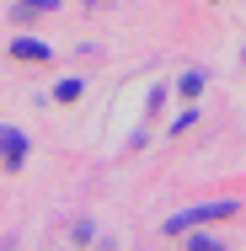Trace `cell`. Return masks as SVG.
<instances>
[{"instance_id":"cell-4","label":"cell","mask_w":246,"mask_h":251,"mask_svg":"<svg viewBox=\"0 0 246 251\" xmlns=\"http://www.w3.org/2000/svg\"><path fill=\"white\" fill-rule=\"evenodd\" d=\"M81 91H86V80H59L54 101H81Z\"/></svg>"},{"instance_id":"cell-2","label":"cell","mask_w":246,"mask_h":251,"mask_svg":"<svg viewBox=\"0 0 246 251\" xmlns=\"http://www.w3.org/2000/svg\"><path fill=\"white\" fill-rule=\"evenodd\" d=\"M0 160H5V166H22V160H27V134H22V128H5V123H0Z\"/></svg>"},{"instance_id":"cell-6","label":"cell","mask_w":246,"mask_h":251,"mask_svg":"<svg viewBox=\"0 0 246 251\" xmlns=\"http://www.w3.org/2000/svg\"><path fill=\"white\" fill-rule=\"evenodd\" d=\"M198 91H203V75H198V70H193V75H182V97H198Z\"/></svg>"},{"instance_id":"cell-3","label":"cell","mask_w":246,"mask_h":251,"mask_svg":"<svg viewBox=\"0 0 246 251\" xmlns=\"http://www.w3.org/2000/svg\"><path fill=\"white\" fill-rule=\"evenodd\" d=\"M11 53H16V59H38V64H43V59H49V43H43V38H16Z\"/></svg>"},{"instance_id":"cell-1","label":"cell","mask_w":246,"mask_h":251,"mask_svg":"<svg viewBox=\"0 0 246 251\" xmlns=\"http://www.w3.org/2000/svg\"><path fill=\"white\" fill-rule=\"evenodd\" d=\"M230 214H241V203H236V198H219V203H193V208L171 214V219L161 225V235H182V230H193V225H214V219H230Z\"/></svg>"},{"instance_id":"cell-5","label":"cell","mask_w":246,"mask_h":251,"mask_svg":"<svg viewBox=\"0 0 246 251\" xmlns=\"http://www.w3.org/2000/svg\"><path fill=\"white\" fill-rule=\"evenodd\" d=\"M32 11H54V0H16V16H32Z\"/></svg>"}]
</instances>
